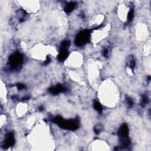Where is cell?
I'll return each instance as SVG.
<instances>
[{
    "label": "cell",
    "mask_w": 151,
    "mask_h": 151,
    "mask_svg": "<svg viewBox=\"0 0 151 151\" xmlns=\"http://www.w3.org/2000/svg\"><path fill=\"white\" fill-rule=\"evenodd\" d=\"M126 102L127 103V105L128 107L129 108H131L133 106V105H134V102H133V100L131 99L130 97H129L128 96H126Z\"/></svg>",
    "instance_id": "obj_15"
},
{
    "label": "cell",
    "mask_w": 151,
    "mask_h": 151,
    "mask_svg": "<svg viewBox=\"0 0 151 151\" xmlns=\"http://www.w3.org/2000/svg\"><path fill=\"white\" fill-rule=\"evenodd\" d=\"M119 140H125L129 138V128L126 124H123L121 126L118 131Z\"/></svg>",
    "instance_id": "obj_5"
},
{
    "label": "cell",
    "mask_w": 151,
    "mask_h": 151,
    "mask_svg": "<svg viewBox=\"0 0 151 151\" xmlns=\"http://www.w3.org/2000/svg\"><path fill=\"white\" fill-rule=\"evenodd\" d=\"M109 53V49L108 48H105L102 52V54L105 57H108Z\"/></svg>",
    "instance_id": "obj_17"
},
{
    "label": "cell",
    "mask_w": 151,
    "mask_h": 151,
    "mask_svg": "<svg viewBox=\"0 0 151 151\" xmlns=\"http://www.w3.org/2000/svg\"><path fill=\"white\" fill-rule=\"evenodd\" d=\"M91 35L90 30H84L78 33L74 40L75 45L77 47H83L90 42Z\"/></svg>",
    "instance_id": "obj_3"
},
{
    "label": "cell",
    "mask_w": 151,
    "mask_h": 151,
    "mask_svg": "<svg viewBox=\"0 0 151 151\" xmlns=\"http://www.w3.org/2000/svg\"><path fill=\"white\" fill-rule=\"evenodd\" d=\"M70 42L68 40H64L62 43H61V47L62 48H68V47L70 46Z\"/></svg>",
    "instance_id": "obj_16"
},
{
    "label": "cell",
    "mask_w": 151,
    "mask_h": 151,
    "mask_svg": "<svg viewBox=\"0 0 151 151\" xmlns=\"http://www.w3.org/2000/svg\"><path fill=\"white\" fill-rule=\"evenodd\" d=\"M51 62V58L49 57L48 56H47V58H46V60L45 61V62H44V63H43V64H44V66H47L48 65V64L50 63Z\"/></svg>",
    "instance_id": "obj_19"
},
{
    "label": "cell",
    "mask_w": 151,
    "mask_h": 151,
    "mask_svg": "<svg viewBox=\"0 0 151 151\" xmlns=\"http://www.w3.org/2000/svg\"><path fill=\"white\" fill-rule=\"evenodd\" d=\"M76 6V3H75V2H70V3H68L66 5L65 8H64V11L67 14L71 13L74 10V9L75 8Z\"/></svg>",
    "instance_id": "obj_8"
},
{
    "label": "cell",
    "mask_w": 151,
    "mask_h": 151,
    "mask_svg": "<svg viewBox=\"0 0 151 151\" xmlns=\"http://www.w3.org/2000/svg\"><path fill=\"white\" fill-rule=\"evenodd\" d=\"M133 17H134V9H133V8H131L128 13V15H127V21L129 23L131 22L132 21Z\"/></svg>",
    "instance_id": "obj_14"
},
{
    "label": "cell",
    "mask_w": 151,
    "mask_h": 151,
    "mask_svg": "<svg viewBox=\"0 0 151 151\" xmlns=\"http://www.w3.org/2000/svg\"><path fill=\"white\" fill-rule=\"evenodd\" d=\"M18 14L17 16L18 17V19L20 22H23L26 19V17L27 16V13L25 12L24 9H19L18 11Z\"/></svg>",
    "instance_id": "obj_9"
},
{
    "label": "cell",
    "mask_w": 151,
    "mask_h": 151,
    "mask_svg": "<svg viewBox=\"0 0 151 151\" xmlns=\"http://www.w3.org/2000/svg\"><path fill=\"white\" fill-rule=\"evenodd\" d=\"M128 63H129V67L130 68V69L132 71H133L136 66V62H135V59L133 56H131L130 58H129L128 60Z\"/></svg>",
    "instance_id": "obj_12"
},
{
    "label": "cell",
    "mask_w": 151,
    "mask_h": 151,
    "mask_svg": "<svg viewBox=\"0 0 151 151\" xmlns=\"http://www.w3.org/2000/svg\"><path fill=\"white\" fill-rule=\"evenodd\" d=\"M103 130V126L101 124H98L94 127V132L96 134H99L101 132H102Z\"/></svg>",
    "instance_id": "obj_13"
},
{
    "label": "cell",
    "mask_w": 151,
    "mask_h": 151,
    "mask_svg": "<svg viewBox=\"0 0 151 151\" xmlns=\"http://www.w3.org/2000/svg\"><path fill=\"white\" fill-rule=\"evenodd\" d=\"M16 86L18 90H22L26 89V86H25L24 85H23V84L19 83V84H17Z\"/></svg>",
    "instance_id": "obj_18"
},
{
    "label": "cell",
    "mask_w": 151,
    "mask_h": 151,
    "mask_svg": "<svg viewBox=\"0 0 151 151\" xmlns=\"http://www.w3.org/2000/svg\"><path fill=\"white\" fill-rule=\"evenodd\" d=\"M48 91L52 95H57L61 93H64L67 91V89L62 85H57L53 87H51L48 89Z\"/></svg>",
    "instance_id": "obj_6"
},
{
    "label": "cell",
    "mask_w": 151,
    "mask_h": 151,
    "mask_svg": "<svg viewBox=\"0 0 151 151\" xmlns=\"http://www.w3.org/2000/svg\"><path fill=\"white\" fill-rule=\"evenodd\" d=\"M68 54H69V53H68V48L60 47L59 53L57 56V59L60 62H64L67 58Z\"/></svg>",
    "instance_id": "obj_7"
},
{
    "label": "cell",
    "mask_w": 151,
    "mask_h": 151,
    "mask_svg": "<svg viewBox=\"0 0 151 151\" xmlns=\"http://www.w3.org/2000/svg\"><path fill=\"white\" fill-rule=\"evenodd\" d=\"M149 100L148 96L146 95H143L140 101V106L142 107H145L149 103Z\"/></svg>",
    "instance_id": "obj_10"
},
{
    "label": "cell",
    "mask_w": 151,
    "mask_h": 151,
    "mask_svg": "<svg viewBox=\"0 0 151 151\" xmlns=\"http://www.w3.org/2000/svg\"><path fill=\"white\" fill-rule=\"evenodd\" d=\"M23 60H24V56L19 53H15L11 55L8 58V67L9 70L11 71L18 70L21 67Z\"/></svg>",
    "instance_id": "obj_2"
},
{
    "label": "cell",
    "mask_w": 151,
    "mask_h": 151,
    "mask_svg": "<svg viewBox=\"0 0 151 151\" xmlns=\"http://www.w3.org/2000/svg\"><path fill=\"white\" fill-rule=\"evenodd\" d=\"M93 107L99 113H101L103 112V107L102 106L101 104L99 102L95 101L93 103Z\"/></svg>",
    "instance_id": "obj_11"
},
{
    "label": "cell",
    "mask_w": 151,
    "mask_h": 151,
    "mask_svg": "<svg viewBox=\"0 0 151 151\" xmlns=\"http://www.w3.org/2000/svg\"><path fill=\"white\" fill-rule=\"evenodd\" d=\"M15 144L14 135L13 132L8 133L5 137V139L3 144V147L4 148H8L13 146Z\"/></svg>",
    "instance_id": "obj_4"
},
{
    "label": "cell",
    "mask_w": 151,
    "mask_h": 151,
    "mask_svg": "<svg viewBox=\"0 0 151 151\" xmlns=\"http://www.w3.org/2000/svg\"><path fill=\"white\" fill-rule=\"evenodd\" d=\"M38 110L40 111H43V110H44V106H42V105L38 107Z\"/></svg>",
    "instance_id": "obj_20"
},
{
    "label": "cell",
    "mask_w": 151,
    "mask_h": 151,
    "mask_svg": "<svg viewBox=\"0 0 151 151\" xmlns=\"http://www.w3.org/2000/svg\"><path fill=\"white\" fill-rule=\"evenodd\" d=\"M53 121L61 128L66 130L74 131L79 129L80 126V122L77 119L65 120L60 116H57L54 117Z\"/></svg>",
    "instance_id": "obj_1"
}]
</instances>
